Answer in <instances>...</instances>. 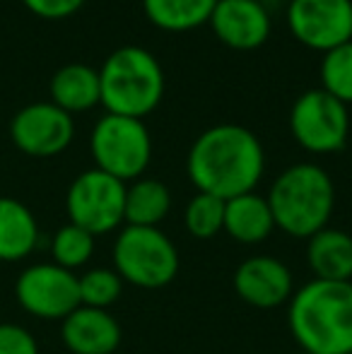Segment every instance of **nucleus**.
Wrapping results in <instances>:
<instances>
[{
  "label": "nucleus",
  "instance_id": "7ed1b4c3",
  "mask_svg": "<svg viewBox=\"0 0 352 354\" xmlns=\"http://www.w3.org/2000/svg\"><path fill=\"white\" fill-rule=\"evenodd\" d=\"M275 227L297 239H309L328 227L335 207L333 178L319 164L302 162L287 167L268 193Z\"/></svg>",
  "mask_w": 352,
  "mask_h": 354
},
{
  "label": "nucleus",
  "instance_id": "f03ea898",
  "mask_svg": "<svg viewBox=\"0 0 352 354\" xmlns=\"http://www.w3.org/2000/svg\"><path fill=\"white\" fill-rule=\"evenodd\" d=\"M287 326L306 354H352V282H306L292 294Z\"/></svg>",
  "mask_w": 352,
  "mask_h": 354
},
{
  "label": "nucleus",
  "instance_id": "423d86ee",
  "mask_svg": "<svg viewBox=\"0 0 352 354\" xmlns=\"http://www.w3.org/2000/svg\"><path fill=\"white\" fill-rule=\"evenodd\" d=\"M89 149L97 169L118 178L136 181L152 159V138L142 118L104 113L89 136Z\"/></svg>",
  "mask_w": 352,
  "mask_h": 354
},
{
  "label": "nucleus",
  "instance_id": "2eb2a0df",
  "mask_svg": "<svg viewBox=\"0 0 352 354\" xmlns=\"http://www.w3.org/2000/svg\"><path fill=\"white\" fill-rule=\"evenodd\" d=\"M306 241V263L314 280L352 282V236L348 232L326 227Z\"/></svg>",
  "mask_w": 352,
  "mask_h": 354
},
{
  "label": "nucleus",
  "instance_id": "6ab92c4d",
  "mask_svg": "<svg viewBox=\"0 0 352 354\" xmlns=\"http://www.w3.org/2000/svg\"><path fill=\"white\" fill-rule=\"evenodd\" d=\"M172 210V193L157 178H136L126 186L123 222L131 227H157Z\"/></svg>",
  "mask_w": 352,
  "mask_h": 354
},
{
  "label": "nucleus",
  "instance_id": "f8f14e48",
  "mask_svg": "<svg viewBox=\"0 0 352 354\" xmlns=\"http://www.w3.org/2000/svg\"><path fill=\"white\" fill-rule=\"evenodd\" d=\"M207 24L222 44L237 51L263 46L270 37V15L261 0H217Z\"/></svg>",
  "mask_w": 352,
  "mask_h": 354
},
{
  "label": "nucleus",
  "instance_id": "a211bd4d",
  "mask_svg": "<svg viewBox=\"0 0 352 354\" xmlns=\"http://www.w3.org/2000/svg\"><path fill=\"white\" fill-rule=\"evenodd\" d=\"M48 92L51 102L71 116L89 111L99 104V71L85 63H68L53 73Z\"/></svg>",
  "mask_w": 352,
  "mask_h": 354
},
{
  "label": "nucleus",
  "instance_id": "393cba45",
  "mask_svg": "<svg viewBox=\"0 0 352 354\" xmlns=\"http://www.w3.org/2000/svg\"><path fill=\"white\" fill-rule=\"evenodd\" d=\"M0 354H39L37 337L17 323H0Z\"/></svg>",
  "mask_w": 352,
  "mask_h": 354
},
{
  "label": "nucleus",
  "instance_id": "5701e85b",
  "mask_svg": "<svg viewBox=\"0 0 352 354\" xmlns=\"http://www.w3.org/2000/svg\"><path fill=\"white\" fill-rule=\"evenodd\" d=\"M183 222L191 236L196 239H212L225 229V201L210 193H201L188 201Z\"/></svg>",
  "mask_w": 352,
  "mask_h": 354
},
{
  "label": "nucleus",
  "instance_id": "aec40b11",
  "mask_svg": "<svg viewBox=\"0 0 352 354\" xmlns=\"http://www.w3.org/2000/svg\"><path fill=\"white\" fill-rule=\"evenodd\" d=\"M217 0H142L147 19L167 32H188L210 22Z\"/></svg>",
  "mask_w": 352,
  "mask_h": 354
},
{
  "label": "nucleus",
  "instance_id": "dca6fc26",
  "mask_svg": "<svg viewBox=\"0 0 352 354\" xmlns=\"http://www.w3.org/2000/svg\"><path fill=\"white\" fill-rule=\"evenodd\" d=\"M272 229H275V219H272L268 198L251 191L225 201V229L222 232L230 234L234 241L254 246V243L266 241Z\"/></svg>",
  "mask_w": 352,
  "mask_h": 354
},
{
  "label": "nucleus",
  "instance_id": "ddd939ff",
  "mask_svg": "<svg viewBox=\"0 0 352 354\" xmlns=\"http://www.w3.org/2000/svg\"><path fill=\"white\" fill-rule=\"evenodd\" d=\"M234 292L256 308H277L295 294L290 268L272 256H254L234 270Z\"/></svg>",
  "mask_w": 352,
  "mask_h": 354
},
{
  "label": "nucleus",
  "instance_id": "f257e3e1",
  "mask_svg": "<svg viewBox=\"0 0 352 354\" xmlns=\"http://www.w3.org/2000/svg\"><path fill=\"white\" fill-rule=\"evenodd\" d=\"M186 169L201 193L230 201L256 191L266 171V152L249 128L220 123L196 138L188 149Z\"/></svg>",
  "mask_w": 352,
  "mask_h": 354
},
{
  "label": "nucleus",
  "instance_id": "9b49d317",
  "mask_svg": "<svg viewBox=\"0 0 352 354\" xmlns=\"http://www.w3.org/2000/svg\"><path fill=\"white\" fill-rule=\"evenodd\" d=\"M75 136L73 116L53 102H34L22 106L10 121V138L29 157H56Z\"/></svg>",
  "mask_w": 352,
  "mask_h": 354
},
{
  "label": "nucleus",
  "instance_id": "20e7f679",
  "mask_svg": "<svg viewBox=\"0 0 352 354\" xmlns=\"http://www.w3.org/2000/svg\"><path fill=\"white\" fill-rule=\"evenodd\" d=\"M165 97L162 63L142 46H121L99 68V104L106 113L145 118Z\"/></svg>",
  "mask_w": 352,
  "mask_h": 354
},
{
  "label": "nucleus",
  "instance_id": "a878e982",
  "mask_svg": "<svg viewBox=\"0 0 352 354\" xmlns=\"http://www.w3.org/2000/svg\"><path fill=\"white\" fill-rule=\"evenodd\" d=\"M24 8L41 19H66L73 17L85 5V0H22Z\"/></svg>",
  "mask_w": 352,
  "mask_h": 354
},
{
  "label": "nucleus",
  "instance_id": "1a4fd4ad",
  "mask_svg": "<svg viewBox=\"0 0 352 354\" xmlns=\"http://www.w3.org/2000/svg\"><path fill=\"white\" fill-rule=\"evenodd\" d=\"M15 297L34 318L63 321L80 306L77 275L56 263H37L19 272Z\"/></svg>",
  "mask_w": 352,
  "mask_h": 354
},
{
  "label": "nucleus",
  "instance_id": "412c9836",
  "mask_svg": "<svg viewBox=\"0 0 352 354\" xmlns=\"http://www.w3.org/2000/svg\"><path fill=\"white\" fill-rule=\"evenodd\" d=\"M321 89L343 104H352V39L321 58Z\"/></svg>",
  "mask_w": 352,
  "mask_h": 354
},
{
  "label": "nucleus",
  "instance_id": "b1692460",
  "mask_svg": "<svg viewBox=\"0 0 352 354\" xmlns=\"http://www.w3.org/2000/svg\"><path fill=\"white\" fill-rule=\"evenodd\" d=\"M80 287V306L104 308L109 311L111 304H116L123 294V280L111 268H92V270L77 275Z\"/></svg>",
  "mask_w": 352,
  "mask_h": 354
},
{
  "label": "nucleus",
  "instance_id": "39448f33",
  "mask_svg": "<svg viewBox=\"0 0 352 354\" xmlns=\"http://www.w3.org/2000/svg\"><path fill=\"white\" fill-rule=\"evenodd\" d=\"M178 251L160 227H126L113 241V270L142 289L167 287L178 275Z\"/></svg>",
  "mask_w": 352,
  "mask_h": 354
},
{
  "label": "nucleus",
  "instance_id": "6e6552de",
  "mask_svg": "<svg viewBox=\"0 0 352 354\" xmlns=\"http://www.w3.org/2000/svg\"><path fill=\"white\" fill-rule=\"evenodd\" d=\"M66 210L73 224L92 236H102L123 224L126 212V183L104 174L102 169H87L71 183L66 196Z\"/></svg>",
  "mask_w": 352,
  "mask_h": 354
},
{
  "label": "nucleus",
  "instance_id": "4468645a",
  "mask_svg": "<svg viewBox=\"0 0 352 354\" xmlns=\"http://www.w3.org/2000/svg\"><path fill=\"white\" fill-rule=\"evenodd\" d=\"M61 337L73 354H113L121 345V326L104 308L77 306L63 318Z\"/></svg>",
  "mask_w": 352,
  "mask_h": 354
},
{
  "label": "nucleus",
  "instance_id": "9d476101",
  "mask_svg": "<svg viewBox=\"0 0 352 354\" xmlns=\"http://www.w3.org/2000/svg\"><path fill=\"white\" fill-rule=\"evenodd\" d=\"M287 27L314 51H331L352 39V0H290Z\"/></svg>",
  "mask_w": 352,
  "mask_h": 354
},
{
  "label": "nucleus",
  "instance_id": "f3484780",
  "mask_svg": "<svg viewBox=\"0 0 352 354\" xmlns=\"http://www.w3.org/2000/svg\"><path fill=\"white\" fill-rule=\"evenodd\" d=\"M39 243V224L34 212L17 198H0V261H24Z\"/></svg>",
  "mask_w": 352,
  "mask_h": 354
},
{
  "label": "nucleus",
  "instance_id": "4be33fe9",
  "mask_svg": "<svg viewBox=\"0 0 352 354\" xmlns=\"http://www.w3.org/2000/svg\"><path fill=\"white\" fill-rule=\"evenodd\" d=\"M92 253H94V236L82 227H77V224L68 222L66 227H61L53 234L51 256L56 266L73 272L85 266V263H89Z\"/></svg>",
  "mask_w": 352,
  "mask_h": 354
},
{
  "label": "nucleus",
  "instance_id": "0eeeda50",
  "mask_svg": "<svg viewBox=\"0 0 352 354\" xmlns=\"http://www.w3.org/2000/svg\"><path fill=\"white\" fill-rule=\"evenodd\" d=\"M292 138L311 154L340 152L350 136L348 104L338 102L324 89H306L290 111Z\"/></svg>",
  "mask_w": 352,
  "mask_h": 354
}]
</instances>
